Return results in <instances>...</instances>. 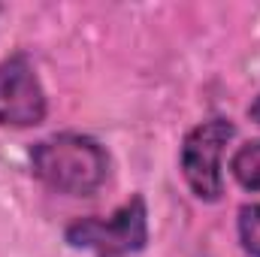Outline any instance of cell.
<instances>
[{
    "label": "cell",
    "instance_id": "6da1fadb",
    "mask_svg": "<svg viewBox=\"0 0 260 257\" xmlns=\"http://www.w3.org/2000/svg\"><path fill=\"white\" fill-rule=\"evenodd\" d=\"M30 173L52 191L91 197L109 179V151L85 133H55L30 148Z\"/></svg>",
    "mask_w": 260,
    "mask_h": 257
},
{
    "label": "cell",
    "instance_id": "7a4b0ae2",
    "mask_svg": "<svg viewBox=\"0 0 260 257\" xmlns=\"http://www.w3.org/2000/svg\"><path fill=\"white\" fill-rule=\"evenodd\" d=\"M64 239L76 251H91L94 257H130L148 242V209L145 197L133 194L109 218H79L64 230Z\"/></svg>",
    "mask_w": 260,
    "mask_h": 257
},
{
    "label": "cell",
    "instance_id": "3957f363",
    "mask_svg": "<svg viewBox=\"0 0 260 257\" xmlns=\"http://www.w3.org/2000/svg\"><path fill=\"white\" fill-rule=\"evenodd\" d=\"M233 136H236V124L230 118H209L188 130L182 151H179V167H182L185 185L191 188L197 200H203V203L221 200V194H224L221 157Z\"/></svg>",
    "mask_w": 260,
    "mask_h": 257
},
{
    "label": "cell",
    "instance_id": "277c9868",
    "mask_svg": "<svg viewBox=\"0 0 260 257\" xmlns=\"http://www.w3.org/2000/svg\"><path fill=\"white\" fill-rule=\"evenodd\" d=\"M46 88L24 52L0 61V127H37L46 121Z\"/></svg>",
    "mask_w": 260,
    "mask_h": 257
},
{
    "label": "cell",
    "instance_id": "5b68a950",
    "mask_svg": "<svg viewBox=\"0 0 260 257\" xmlns=\"http://www.w3.org/2000/svg\"><path fill=\"white\" fill-rule=\"evenodd\" d=\"M230 173L245 191L260 194V139H251V142H245L233 151Z\"/></svg>",
    "mask_w": 260,
    "mask_h": 257
},
{
    "label": "cell",
    "instance_id": "8992f818",
    "mask_svg": "<svg viewBox=\"0 0 260 257\" xmlns=\"http://www.w3.org/2000/svg\"><path fill=\"white\" fill-rule=\"evenodd\" d=\"M239 242L248 257H260V203H245L236 218Z\"/></svg>",
    "mask_w": 260,
    "mask_h": 257
},
{
    "label": "cell",
    "instance_id": "52a82bcc",
    "mask_svg": "<svg viewBox=\"0 0 260 257\" xmlns=\"http://www.w3.org/2000/svg\"><path fill=\"white\" fill-rule=\"evenodd\" d=\"M248 118H251L254 124H260V94L251 100V106H248Z\"/></svg>",
    "mask_w": 260,
    "mask_h": 257
}]
</instances>
